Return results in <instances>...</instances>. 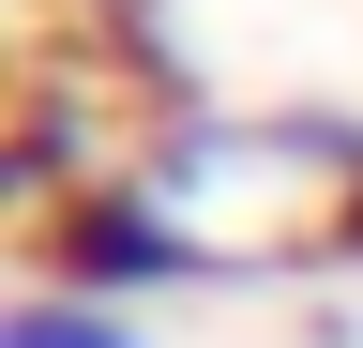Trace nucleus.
Here are the masks:
<instances>
[{
  "label": "nucleus",
  "instance_id": "nucleus-1",
  "mask_svg": "<svg viewBox=\"0 0 363 348\" xmlns=\"http://www.w3.org/2000/svg\"><path fill=\"white\" fill-rule=\"evenodd\" d=\"M30 257H45V288H91V303H152V288H212V273H242L227 242L182 228V197L152 182V167L76 182V197L30 228Z\"/></svg>",
  "mask_w": 363,
  "mask_h": 348
},
{
  "label": "nucleus",
  "instance_id": "nucleus-2",
  "mask_svg": "<svg viewBox=\"0 0 363 348\" xmlns=\"http://www.w3.org/2000/svg\"><path fill=\"white\" fill-rule=\"evenodd\" d=\"M0 348H152L121 318V303H91V288H30L16 318H0Z\"/></svg>",
  "mask_w": 363,
  "mask_h": 348
},
{
  "label": "nucleus",
  "instance_id": "nucleus-3",
  "mask_svg": "<svg viewBox=\"0 0 363 348\" xmlns=\"http://www.w3.org/2000/svg\"><path fill=\"white\" fill-rule=\"evenodd\" d=\"M318 257H363V167L333 182V212H318Z\"/></svg>",
  "mask_w": 363,
  "mask_h": 348
}]
</instances>
